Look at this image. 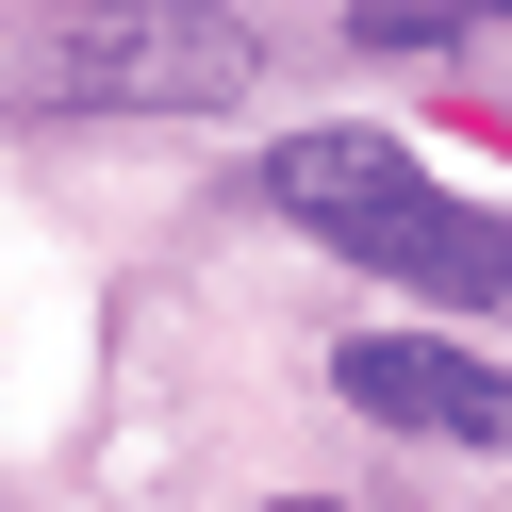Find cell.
I'll return each instance as SVG.
<instances>
[{
	"label": "cell",
	"mask_w": 512,
	"mask_h": 512,
	"mask_svg": "<svg viewBox=\"0 0 512 512\" xmlns=\"http://www.w3.org/2000/svg\"><path fill=\"white\" fill-rule=\"evenodd\" d=\"M281 512H314V496H281Z\"/></svg>",
	"instance_id": "4"
},
{
	"label": "cell",
	"mask_w": 512,
	"mask_h": 512,
	"mask_svg": "<svg viewBox=\"0 0 512 512\" xmlns=\"http://www.w3.org/2000/svg\"><path fill=\"white\" fill-rule=\"evenodd\" d=\"M347 413H380V430H446V446H512V380L479 364V347L446 331H347L331 347Z\"/></svg>",
	"instance_id": "3"
},
{
	"label": "cell",
	"mask_w": 512,
	"mask_h": 512,
	"mask_svg": "<svg viewBox=\"0 0 512 512\" xmlns=\"http://www.w3.org/2000/svg\"><path fill=\"white\" fill-rule=\"evenodd\" d=\"M265 199L298 215L314 248H347V265L413 281V298H446V314L512 298V232L463 215V199H430V166H413L397 133H298V149L265 166Z\"/></svg>",
	"instance_id": "2"
},
{
	"label": "cell",
	"mask_w": 512,
	"mask_h": 512,
	"mask_svg": "<svg viewBox=\"0 0 512 512\" xmlns=\"http://www.w3.org/2000/svg\"><path fill=\"white\" fill-rule=\"evenodd\" d=\"M265 83V34L232 0H50L0 17V100L17 116H232Z\"/></svg>",
	"instance_id": "1"
}]
</instances>
